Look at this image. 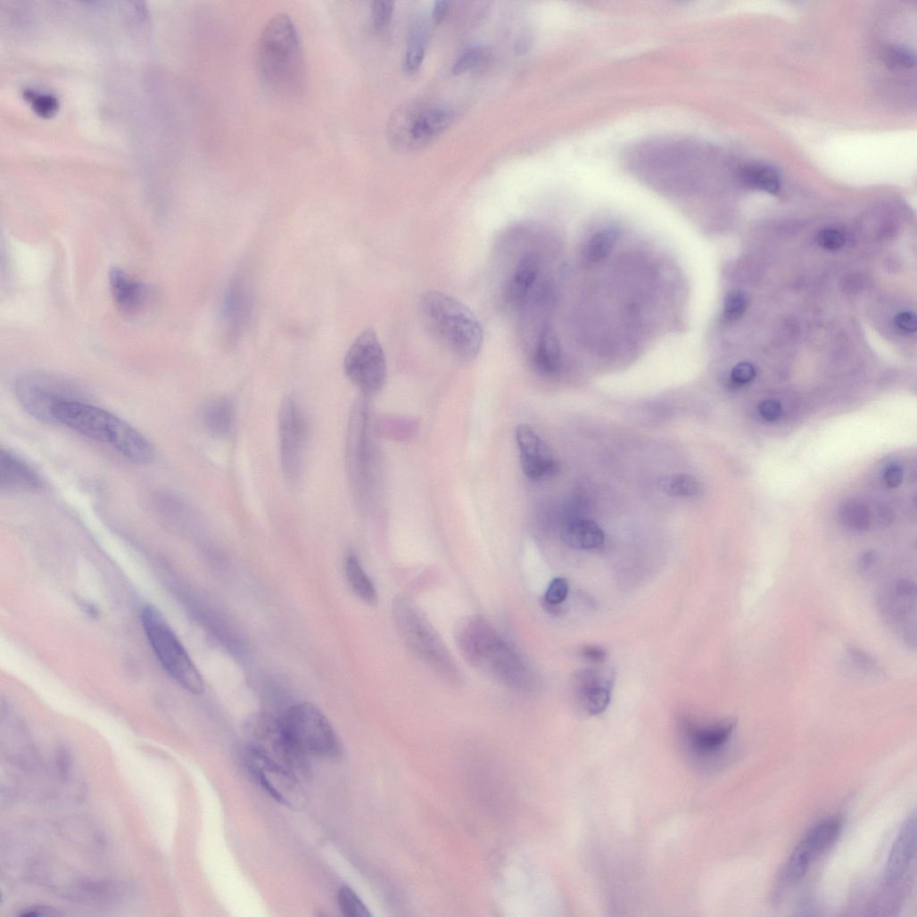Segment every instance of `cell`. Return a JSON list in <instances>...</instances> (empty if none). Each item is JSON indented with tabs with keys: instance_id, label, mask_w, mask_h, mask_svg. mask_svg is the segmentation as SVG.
I'll list each match as a JSON object with an SVG mask.
<instances>
[{
	"instance_id": "obj_1",
	"label": "cell",
	"mask_w": 917,
	"mask_h": 917,
	"mask_svg": "<svg viewBox=\"0 0 917 917\" xmlns=\"http://www.w3.org/2000/svg\"><path fill=\"white\" fill-rule=\"evenodd\" d=\"M456 644L475 668L519 693H531L534 673L519 651L483 616L471 615L458 622Z\"/></svg>"
},
{
	"instance_id": "obj_2",
	"label": "cell",
	"mask_w": 917,
	"mask_h": 917,
	"mask_svg": "<svg viewBox=\"0 0 917 917\" xmlns=\"http://www.w3.org/2000/svg\"><path fill=\"white\" fill-rule=\"evenodd\" d=\"M54 417L56 423L111 445L136 464L147 465L153 460L151 442L131 425L107 410L80 400H68L57 405Z\"/></svg>"
},
{
	"instance_id": "obj_3",
	"label": "cell",
	"mask_w": 917,
	"mask_h": 917,
	"mask_svg": "<svg viewBox=\"0 0 917 917\" xmlns=\"http://www.w3.org/2000/svg\"><path fill=\"white\" fill-rule=\"evenodd\" d=\"M418 305L429 331L452 355L464 361L478 357L483 344V331L467 306L435 291L422 294Z\"/></svg>"
},
{
	"instance_id": "obj_4",
	"label": "cell",
	"mask_w": 917,
	"mask_h": 917,
	"mask_svg": "<svg viewBox=\"0 0 917 917\" xmlns=\"http://www.w3.org/2000/svg\"><path fill=\"white\" fill-rule=\"evenodd\" d=\"M259 67L263 79L278 90L290 89L301 80L302 48L289 15L277 14L264 28L259 43Z\"/></svg>"
},
{
	"instance_id": "obj_5",
	"label": "cell",
	"mask_w": 917,
	"mask_h": 917,
	"mask_svg": "<svg viewBox=\"0 0 917 917\" xmlns=\"http://www.w3.org/2000/svg\"><path fill=\"white\" fill-rule=\"evenodd\" d=\"M392 615L409 651L450 683L461 682L462 674L448 648L417 606L402 596L395 598Z\"/></svg>"
},
{
	"instance_id": "obj_6",
	"label": "cell",
	"mask_w": 917,
	"mask_h": 917,
	"mask_svg": "<svg viewBox=\"0 0 917 917\" xmlns=\"http://www.w3.org/2000/svg\"><path fill=\"white\" fill-rule=\"evenodd\" d=\"M141 621L156 657L168 673L185 690L194 695L202 694L204 690L202 675L161 613L153 606H146L142 610Z\"/></svg>"
},
{
	"instance_id": "obj_7",
	"label": "cell",
	"mask_w": 917,
	"mask_h": 917,
	"mask_svg": "<svg viewBox=\"0 0 917 917\" xmlns=\"http://www.w3.org/2000/svg\"><path fill=\"white\" fill-rule=\"evenodd\" d=\"M279 721L287 739L306 757L335 758L341 754L334 728L316 706H294Z\"/></svg>"
},
{
	"instance_id": "obj_8",
	"label": "cell",
	"mask_w": 917,
	"mask_h": 917,
	"mask_svg": "<svg viewBox=\"0 0 917 917\" xmlns=\"http://www.w3.org/2000/svg\"><path fill=\"white\" fill-rule=\"evenodd\" d=\"M16 392L28 413L46 423L54 422V412L59 403L82 396L81 390L70 381L38 372L20 376Z\"/></svg>"
},
{
	"instance_id": "obj_9",
	"label": "cell",
	"mask_w": 917,
	"mask_h": 917,
	"mask_svg": "<svg viewBox=\"0 0 917 917\" xmlns=\"http://www.w3.org/2000/svg\"><path fill=\"white\" fill-rule=\"evenodd\" d=\"M245 769L278 803L293 809L303 806L306 793L302 777L246 745L241 752Z\"/></svg>"
},
{
	"instance_id": "obj_10",
	"label": "cell",
	"mask_w": 917,
	"mask_h": 917,
	"mask_svg": "<svg viewBox=\"0 0 917 917\" xmlns=\"http://www.w3.org/2000/svg\"><path fill=\"white\" fill-rule=\"evenodd\" d=\"M841 829L840 819L829 818L816 824L805 835L781 871L776 885V897L781 898L805 877L813 863L836 842Z\"/></svg>"
},
{
	"instance_id": "obj_11",
	"label": "cell",
	"mask_w": 917,
	"mask_h": 917,
	"mask_svg": "<svg viewBox=\"0 0 917 917\" xmlns=\"http://www.w3.org/2000/svg\"><path fill=\"white\" fill-rule=\"evenodd\" d=\"M344 370L350 381L365 393L380 391L386 380V359L376 332L364 330L350 347Z\"/></svg>"
},
{
	"instance_id": "obj_12",
	"label": "cell",
	"mask_w": 917,
	"mask_h": 917,
	"mask_svg": "<svg viewBox=\"0 0 917 917\" xmlns=\"http://www.w3.org/2000/svg\"><path fill=\"white\" fill-rule=\"evenodd\" d=\"M248 746L296 772L302 779L309 775L308 757L300 753L285 737L280 721L256 718L249 726Z\"/></svg>"
},
{
	"instance_id": "obj_13",
	"label": "cell",
	"mask_w": 917,
	"mask_h": 917,
	"mask_svg": "<svg viewBox=\"0 0 917 917\" xmlns=\"http://www.w3.org/2000/svg\"><path fill=\"white\" fill-rule=\"evenodd\" d=\"M279 436L283 472L287 482L293 484L300 479L303 467L307 425L299 404L292 397L285 398L280 408Z\"/></svg>"
},
{
	"instance_id": "obj_14",
	"label": "cell",
	"mask_w": 917,
	"mask_h": 917,
	"mask_svg": "<svg viewBox=\"0 0 917 917\" xmlns=\"http://www.w3.org/2000/svg\"><path fill=\"white\" fill-rule=\"evenodd\" d=\"M516 437L522 469L529 480L545 481L558 474L559 465L552 450L531 425H520Z\"/></svg>"
},
{
	"instance_id": "obj_15",
	"label": "cell",
	"mask_w": 917,
	"mask_h": 917,
	"mask_svg": "<svg viewBox=\"0 0 917 917\" xmlns=\"http://www.w3.org/2000/svg\"><path fill=\"white\" fill-rule=\"evenodd\" d=\"M916 817L912 815L904 823L890 851L884 872L883 889L902 893L904 877L915 859Z\"/></svg>"
},
{
	"instance_id": "obj_16",
	"label": "cell",
	"mask_w": 917,
	"mask_h": 917,
	"mask_svg": "<svg viewBox=\"0 0 917 917\" xmlns=\"http://www.w3.org/2000/svg\"><path fill=\"white\" fill-rule=\"evenodd\" d=\"M252 293L246 277L238 276L227 286L222 302V318L229 339L242 335L252 314Z\"/></svg>"
},
{
	"instance_id": "obj_17",
	"label": "cell",
	"mask_w": 917,
	"mask_h": 917,
	"mask_svg": "<svg viewBox=\"0 0 917 917\" xmlns=\"http://www.w3.org/2000/svg\"><path fill=\"white\" fill-rule=\"evenodd\" d=\"M577 699L590 715L603 714L610 704L612 675L600 669H584L574 677Z\"/></svg>"
},
{
	"instance_id": "obj_18",
	"label": "cell",
	"mask_w": 917,
	"mask_h": 917,
	"mask_svg": "<svg viewBox=\"0 0 917 917\" xmlns=\"http://www.w3.org/2000/svg\"><path fill=\"white\" fill-rule=\"evenodd\" d=\"M916 590L914 583L901 580L891 585L880 599V611L907 641L911 614L915 613Z\"/></svg>"
},
{
	"instance_id": "obj_19",
	"label": "cell",
	"mask_w": 917,
	"mask_h": 917,
	"mask_svg": "<svg viewBox=\"0 0 917 917\" xmlns=\"http://www.w3.org/2000/svg\"><path fill=\"white\" fill-rule=\"evenodd\" d=\"M109 285L114 303L122 315L134 318L143 311L148 301V289L143 282L114 268L109 274Z\"/></svg>"
},
{
	"instance_id": "obj_20",
	"label": "cell",
	"mask_w": 917,
	"mask_h": 917,
	"mask_svg": "<svg viewBox=\"0 0 917 917\" xmlns=\"http://www.w3.org/2000/svg\"><path fill=\"white\" fill-rule=\"evenodd\" d=\"M734 729L733 723L706 727L687 723L684 728L685 739L695 755L705 758L711 757L727 745Z\"/></svg>"
},
{
	"instance_id": "obj_21",
	"label": "cell",
	"mask_w": 917,
	"mask_h": 917,
	"mask_svg": "<svg viewBox=\"0 0 917 917\" xmlns=\"http://www.w3.org/2000/svg\"><path fill=\"white\" fill-rule=\"evenodd\" d=\"M455 116L454 111L447 107H433L419 112L408 122L407 137L415 146L423 145L444 132Z\"/></svg>"
},
{
	"instance_id": "obj_22",
	"label": "cell",
	"mask_w": 917,
	"mask_h": 917,
	"mask_svg": "<svg viewBox=\"0 0 917 917\" xmlns=\"http://www.w3.org/2000/svg\"><path fill=\"white\" fill-rule=\"evenodd\" d=\"M42 486L38 475L10 450L0 454V489L18 492L37 491Z\"/></svg>"
},
{
	"instance_id": "obj_23",
	"label": "cell",
	"mask_w": 917,
	"mask_h": 917,
	"mask_svg": "<svg viewBox=\"0 0 917 917\" xmlns=\"http://www.w3.org/2000/svg\"><path fill=\"white\" fill-rule=\"evenodd\" d=\"M539 271V262L534 256L525 255L518 261L504 291L508 305L514 309L525 305L537 281Z\"/></svg>"
},
{
	"instance_id": "obj_24",
	"label": "cell",
	"mask_w": 917,
	"mask_h": 917,
	"mask_svg": "<svg viewBox=\"0 0 917 917\" xmlns=\"http://www.w3.org/2000/svg\"><path fill=\"white\" fill-rule=\"evenodd\" d=\"M533 363L536 369L546 376L557 374L561 368L560 343L550 326H544L540 333Z\"/></svg>"
},
{
	"instance_id": "obj_25",
	"label": "cell",
	"mask_w": 917,
	"mask_h": 917,
	"mask_svg": "<svg viewBox=\"0 0 917 917\" xmlns=\"http://www.w3.org/2000/svg\"><path fill=\"white\" fill-rule=\"evenodd\" d=\"M563 540L574 549H594L604 544L605 535L601 528L593 521L578 520L571 522L565 527Z\"/></svg>"
},
{
	"instance_id": "obj_26",
	"label": "cell",
	"mask_w": 917,
	"mask_h": 917,
	"mask_svg": "<svg viewBox=\"0 0 917 917\" xmlns=\"http://www.w3.org/2000/svg\"><path fill=\"white\" fill-rule=\"evenodd\" d=\"M205 427L212 434L227 436L232 432L235 423V408L227 398H218L207 404L202 412Z\"/></svg>"
},
{
	"instance_id": "obj_27",
	"label": "cell",
	"mask_w": 917,
	"mask_h": 917,
	"mask_svg": "<svg viewBox=\"0 0 917 917\" xmlns=\"http://www.w3.org/2000/svg\"><path fill=\"white\" fill-rule=\"evenodd\" d=\"M344 569L348 582L355 595L368 605H376V590L354 554L350 553L346 556Z\"/></svg>"
},
{
	"instance_id": "obj_28",
	"label": "cell",
	"mask_w": 917,
	"mask_h": 917,
	"mask_svg": "<svg viewBox=\"0 0 917 917\" xmlns=\"http://www.w3.org/2000/svg\"><path fill=\"white\" fill-rule=\"evenodd\" d=\"M741 180L748 186L777 194L781 188V178L777 170L766 164L752 163L740 171Z\"/></svg>"
},
{
	"instance_id": "obj_29",
	"label": "cell",
	"mask_w": 917,
	"mask_h": 917,
	"mask_svg": "<svg viewBox=\"0 0 917 917\" xmlns=\"http://www.w3.org/2000/svg\"><path fill=\"white\" fill-rule=\"evenodd\" d=\"M844 665L853 674L863 678H880L884 673L878 662L866 652L851 648L846 651Z\"/></svg>"
},
{
	"instance_id": "obj_30",
	"label": "cell",
	"mask_w": 917,
	"mask_h": 917,
	"mask_svg": "<svg viewBox=\"0 0 917 917\" xmlns=\"http://www.w3.org/2000/svg\"><path fill=\"white\" fill-rule=\"evenodd\" d=\"M620 232L615 227H607L598 232L591 240L587 257L593 263L600 262L609 256L613 251Z\"/></svg>"
},
{
	"instance_id": "obj_31",
	"label": "cell",
	"mask_w": 917,
	"mask_h": 917,
	"mask_svg": "<svg viewBox=\"0 0 917 917\" xmlns=\"http://www.w3.org/2000/svg\"><path fill=\"white\" fill-rule=\"evenodd\" d=\"M663 492L670 496L690 498L701 492V485L691 475H674L668 476L660 483Z\"/></svg>"
},
{
	"instance_id": "obj_32",
	"label": "cell",
	"mask_w": 917,
	"mask_h": 917,
	"mask_svg": "<svg viewBox=\"0 0 917 917\" xmlns=\"http://www.w3.org/2000/svg\"><path fill=\"white\" fill-rule=\"evenodd\" d=\"M840 518L843 525L854 532H864L871 524L868 508L857 501L844 504L840 510Z\"/></svg>"
},
{
	"instance_id": "obj_33",
	"label": "cell",
	"mask_w": 917,
	"mask_h": 917,
	"mask_svg": "<svg viewBox=\"0 0 917 917\" xmlns=\"http://www.w3.org/2000/svg\"><path fill=\"white\" fill-rule=\"evenodd\" d=\"M425 54V35L417 31L410 37L405 54L404 67L408 73H416L421 67Z\"/></svg>"
},
{
	"instance_id": "obj_34",
	"label": "cell",
	"mask_w": 917,
	"mask_h": 917,
	"mask_svg": "<svg viewBox=\"0 0 917 917\" xmlns=\"http://www.w3.org/2000/svg\"><path fill=\"white\" fill-rule=\"evenodd\" d=\"M338 902L341 911L348 917H368L370 916L369 910L359 897V896L349 887H343L338 894Z\"/></svg>"
},
{
	"instance_id": "obj_35",
	"label": "cell",
	"mask_w": 917,
	"mask_h": 917,
	"mask_svg": "<svg viewBox=\"0 0 917 917\" xmlns=\"http://www.w3.org/2000/svg\"><path fill=\"white\" fill-rule=\"evenodd\" d=\"M487 56V49L483 46L473 47L466 51L451 68L454 76H461L478 66Z\"/></svg>"
},
{
	"instance_id": "obj_36",
	"label": "cell",
	"mask_w": 917,
	"mask_h": 917,
	"mask_svg": "<svg viewBox=\"0 0 917 917\" xmlns=\"http://www.w3.org/2000/svg\"><path fill=\"white\" fill-rule=\"evenodd\" d=\"M886 65L891 69L910 70L914 67V54L902 46L888 47L883 54Z\"/></svg>"
},
{
	"instance_id": "obj_37",
	"label": "cell",
	"mask_w": 917,
	"mask_h": 917,
	"mask_svg": "<svg viewBox=\"0 0 917 917\" xmlns=\"http://www.w3.org/2000/svg\"><path fill=\"white\" fill-rule=\"evenodd\" d=\"M394 12V4L389 0H376L371 3L370 15L373 27L376 30L384 29L391 21Z\"/></svg>"
},
{
	"instance_id": "obj_38",
	"label": "cell",
	"mask_w": 917,
	"mask_h": 917,
	"mask_svg": "<svg viewBox=\"0 0 917 917\" xmlns=\"http://www.w3.org/2000/svg\"><path fill=\"white\" fill-rule=\"evenodd\" d=\"M747 304V298L743 293L739 291L730 293L724 303L725 318L729 321L740 318L746 311Z\"/></svg>"
},
{
	"instance_id": "obj_39",
	"label": "cell",
	"mask_w": 917,
	"mask_h": 917,
	"mask_svg": "<svg viewBox=\"0 0 917 917\" xmlns=\"http://www.w3.org/2000/svg\"><path fill=\"white\" fill-rule=\"evenodd\" d=\"M569 584L565 578H556L549 584L545 594V603L561 605L567 598Z\"/></svg>"
},
{
	"instance_id": "obj_40",
	"label": "cell",
	"mask_w": 917,
	"mask_h": 917,
	"mask_svg": "<svg viewBox=\"0 0 917 917\" xmlns=\"http://www.w3.org/2000/svg\"><path fill=\"white\" fill-rule=\"evenodd\" d=\"M29 100L33 103L36 112L43 117H51L58 110V103L55 98L50 95H40L36 93H27Z\"/></svg>"
},
{
	"instance_id": "obj_41",
	"label": "cell",
	"mask_w": 917,
	"mask_h": 917,
	"mask_svg": "<svg viewBox=\"0 0 917 917\" xmlns=\"http://www.w3.org/2000/svg\"><path fill=\"white\" fill-rule=\"evenodd\" d=\"M816 242L820 247L827 251H838L845 244L843 235L836 229L830 228L821 232L816 238Z\"/></svg>"
},
{
	"instance_id": "obj_42",
	"label": "cell",
	"mask_w": 917,
	"mask_h": 917,
	"mask_svg": "<svg viewBox=\"0 0 917 917\" xmlns=\"http://www.w3.org/2000/svg\"><path fill=\"white\" fill-rule=\"evenodd\" d=\"M756 375V368L751 363L743 362L733 368L731 377L735 383L745 384L752 382Z\"/></svg>"
},
{
	"instance_id": "obj_43",
	"label": "cell",
	"mask_w": 917,
	"mask_h": 917,
	"mask_svg": "<svg viewBox=\"0 0 917 917\" xmlns=\"http://www.w3.org/2000/svg\"><path fill=\"white\" fill-rule=\"evenodd\" d=\"M759 413L766 421L774 422L781 417L782 406L777 401L766 400L759 405Z\"/></svg>"
},
{
	"instance_id": "obj_44",
	"label": "cell",
	"mask_w": 917,
	"mask_h": 917,
	"mask_svg": "<svg viewBox=\"0 0 917 917\" xmlns=\"http://www.w3.org/2000/svg\"><path fill=\"white\" fill-rule=\"evenodd\" d=\"M895 326L904 333H914L916 331L917 323L916 317L912 312H901L895 317Z\"/></svg>"
},
{
	"instance_id": "obj_45",
	"label": "cell",
	"mask_w": 917,
	"mask_h": 917,
	"mask_svg": "<svg viewBox=\"0 0 917 917\" xmlns=\"http://www.w3.org/2000/svg\"><path fill=\"white\" fill-rule=\"evenodd\" d=\"M581 656L591 663L600 664L606 661L607 653L602 647L586 645L582 648Z\"/></svg>"
},
{
	"instance_id": "obj_46",
	"label": "cell",
	"mask_w": 917,
	"mask_h": 917,
	"mask_svg": "<svg viewBox=\"0 0 917 917\" xmlns=\"http://www.w3.org/2000/svg\"><path fill=\"white\" fill-rule=\"evenodd\" d=\"M876 555L872 551H867L863 554L857 563L859 574L863 577L872 576V569L876 564Z\"/></svg>"
},
{
	"instance_id": "obj_47",
	"label": "cell",
	"mask_w": 917,
	"mask_h": 917,
	"mask_svg": "<svg viewBox=\"0 0 917 917\" xmlns=\"http://www.w3.org/2000/svg\"><path fill=\"white\" fill-rule=\"evenodd\" d=\"M904 473L899 466L892 465L887 468L884 474V481L888 488L896 489L903 482Z\"/></svg>"
},
{
	"instance_id": "obj_48",
	"label": "cell",
	"mask_w": 917,
	"mask_h": 917,
	"mask_svg": "<svg viewBox=\"0 0 917 917\" xmlns=\"http://www.w3.org/2000/svg\"><path fill=\"white\" fill-rule=\"evenodd\" d=\"M450 12V3L446 0H439L434 5L432 18L435 24H441L445 21Z\"/></svg>"
},
{
	"instance_id": "obj_49",
	"label": "cell",
	"mask_w": 917,
	"mask_h": 917,
	"mask_svg": "<svg viewBox=\"0 0 917 917\" xmlns=\"http://www.w3.org/2000/svg\"><path fill=\"white\" fill-rule=\"evenodd\" d=\"M57 914L58 913H55L54 910H53L51 908H47L45 906H44V907L43 906L42 907L41 906H37V907L29 908V910H26L25 913H21V915L26 916V917H29V916H30V917L54 916V915H57Z\"/></svg>"
},
{
	"instance_id": "obj_50",
	"label": "cell",
	"mask_w": 917,
	"mask_h": 917,
	"mask_svg": "<svg viewBox=\"0 0 917 917\" xmlns=\"http://www.w3.org/2000/svg\"><path fill=\"white\" fill-rule=\"evenodd\" d=\"M879 517H880V523H882V524H887V525H888V524H889V523H890V520H889V518H891V517H892V515L890 514V511H889L888 509H887V508H886V509H881V510H880V514H879Z\"/></svg>"
}]
</instances>
